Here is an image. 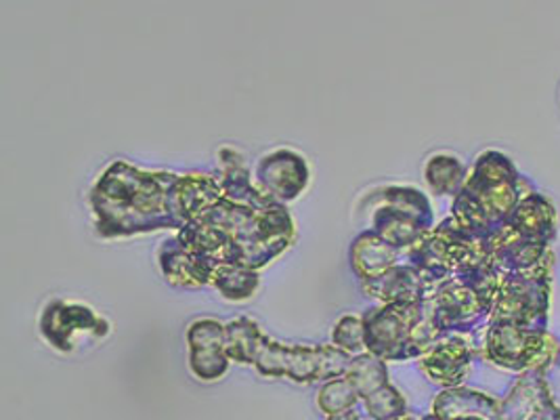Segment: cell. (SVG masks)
Masks as SVG:
<instances>
[{"label":"cell","instance_id":"cell-14","mask_svg":"<svg viewBox=\"0 0 560 420\" xmlns=\"http://www.w3.org/2000/svg\"><path fill=\"white\" fill-rule=\"evenodd\" d=\"M361 395L357 392L355 385L351 383V378L345 376H336L330 378L322 392L317 395V406L322 408V412H326L328 417L345 412L349 408H353Z\"/></svg>","mask_w":560,"mask_h":420},{"label":"cell","instance_id":"cell-8","mask_svg":"<svg viewBox=\"0 0 560 420\" xmlns=\"http://www.w3.org/2000/svg\"><path fill=\"white\" fill-rule=\"evenodd\" d=\"M420 366L436 385L445 389L459 387L472 366V347L458 335H450L420 355Z\"/></svg>","mask_w":560,"mask_h":420},{"label":"cell","instance_id":"cell-16","mask_svg":"<svg viewBox=\"0 0 560 420\" xmlns=\"http://www.w3.org/2000/svg\"><path fill=\"white\" fill-rule=\"evenodd\" d=\"M363 404H365L368 415L374 420H390L408 412V404H406L404 395L390 385H384L383 389L365 395Z\"/></svg>","mask_w":560,"mask_h":420},{"label":"cell","instance_id":"cell-5","mask_svg":"<svg viewBox=\"0 0 560 420\" xmlns=\"http://www.w3.org/2000/svg\"><path fill=\"white\" fill-rule=\"evenodd\" d=\"M107 330L109 328L102 315L74 301H52L40 322L43 337L55 349L66 353L74 351L82 339H103Z\"/></svg>","mask_w":560,"mask_h":420},{"label":"cell","instance_id":"cell-3","mask_svg":"<svg viewBox=\"0 0 560 420\" xmlns=\"http://www.w3.org/2000/svg\"><path fill=\"white\" fill-rule=\"evenodd\" d=\"M552 259L555 257H550L548 261L541 262L539 267L529 271L502 276V284L489 315V324L502 322V324H514V326L534 328V330L546 328Z\"/></svg>","mask_w":560,"mask_h":420},{"label":"cell","instance_id":"cell-18","mask_svg":"<svg viewBox=\"0 0 560 420\" xmlns=\"http://www.w3.org/2000/svg\"><path fill=\"white\" fill-rule=\"evenodd\" d=\"M328 420H361V417L357 415L353 408H349V410H345V412H338V415H331L328 417Z\"/></svg>","mask_w":560,"mask_h":420},{"label":"cell","instance_id":"cell-15","mask_svg":"<svg viewBox=\"0 0 560 420\" xmlns=\"http://www.w3.org/2000/svg\"><path fill=\"white\" fill-rule=\"evenodd\" d=\"M212 282L217 284V289H221V292L228 299L242 301V299H248L255 292L258 278H256V273H253L250 269H240V267L235 269V267L221 265L214 271Z\"/></svg>","mask_w":560,"mask_h":420},{"label":"cell","instance_id":"cell-11","mask_svg":"<svg viewBox=\"0 0 560 420\" xmlns=\"http://www.w3.org/2000/svg\"><path fill=\"white\" fill-rule=\"evenodd\" d=\"M351 383L355 385L357 392L361 397L374 394L388 385V370L384 364L383 358L368 353V355H357L355 360L349 362V368L345 372Z\"/></svg>","mask_w":560,"mask_h":420},{"label":"cell","instance_id":"cell-7","mask_svg":"<svg viewBox=\"0 0 560 420\" xmlns=\"http://www.w3.org/2000/svg\"><path fill=\"white\" fill-rule=\"evenodd\" d=\"M189 368L200 381H219L230 370L228 332L214 319H200L187 332Z\"/></svg>","mask_w":560,"mask_h":420},{"label":"cell","instance_id":"cell-4","mask_svg":"<svg viewBox=\"0 0 560 420\" xmlns=\"http://www.w3.org/2000/svg\"><path fill=\"white\" fill-rule=\"evenodd\" d=\"M559 349V342L546 328L534 330L493 322L485 335L487 360L512 372L546 370L555 364Z\"/></svg>","mask_w":560,"mask_h":420},{"label":"cell","instance_id":"cell-9","mask_svg":"<svg viewBox=\"0 0 560 420\" xmlns=\"http://www.w3.org/2000/svg\"><path fill=\"white\" fill-rule=\"evenodd\" d=\"M433 415L443 420H459L466 417H485L500 420V401L491 395L472 392L466 387H450L434 397Z\"/></svg>","mask_w":560,"mask_h":420},{"label":"cell","instance_id":"cell-20","mask_svg":"<svg viewBox=\"0 0 560 420\" xmlns=\"http://www.w3.org/2000/svg\"><path fill=\"white\" fill-rule=\"evenodd\" d=\"M420 420H443V419H439V417H434V415H429V417H424V419H420Z\"/></svg>","mask_w":560,"mask_h":420},{"label":"cell","instance_id":"cell-10","mask_svg":"<svg viewBox=\"0 0 560 420\" xmlns=\"http://www.w3.org/2000/svg\"><path fill=\"white\" fill-rule=\"evenodd\" d=\"M429 280L413 267H390L381 276L370 278L368 290L390 305H408L424 301Z\"/></svg>","mask_w":560,"mask_h":420},{"label":"cell","instance_id":"cell-1","mask_svg":"<svg viewBox=\"0 0 560 420\" xmlns=\"http://www.w3.org/2000/svg\"><path fill=\"white\" fill-rule=\"evenodd\" d=\"M527 182L516 173L510 158L500 152H487L477 160L472 175L458 191L454 219L481 242L495 236L518 207Z\"/></svg>","mask_w":560,"mask_h":420},{"label":"cell","instance_id":"cell-13","mask_svg":"<svg viewBox=\"0 0 560 420\" xmlns=\"http://www.w3.org/2000/svg\"><path fill=\"white\" fill-rule=\"evenodd\" d=\"M464 179V168L458 158L439 154L427 164V182L436 194H458Z\"/></svg>","mask_w":560,"mask_h":420},{"label":"cell","instance_id":"cell-19","mask_svg":"<svg viewBox=\"0 0 560 420\" xmlns=\"http://www.w3.org/2000/svg\"><path fill=\"white\" fill-rule=\"evenodd\" d=\"M390 420H420V419H416V417H413V415H409V412H406V415H401V417H395V419H390Z\"/></svg>","mask_w":560,"mask_h":420},{"label":"cell","instance_id":"cell-17","mask_svg":"<svg viewBox=\"0 0 560 420\" xmlns=\"http://www.w3.org/2000/svg\"><path fill=\"white\" fill-rule=\"evenodd\" d=\"M334 342L342 349V351H361L365 347V326L361 324L359 317L347 315L342 317L336 328H334Z\"/></svg>","mask_w":560,"mask_h":420},{"label":"cell","instance_id":"cell-2","mask_svg":"<svg viewBox=\"0 0 560 420\" xmlns=\"http://www.w3.org/2000/svg\"><path fill=\"white\" fill-rule=\"evenodd\" d=\"M349 362L347 351L336 347H285L262 337L253 364L265 376H285L294 383L308 385L342 376Z\"/></svg>","mask_w":560,"mask_h":420},{"label":"cell","instance_id":"cell-6","mask_svg":"<svg viewBox=\"0 0 560 420\" xmlns=\"http://www.w3.org/2000/svg\"><path fill=\"white\" fill-rule=\"evenodd\" d=\"M500 420H560L544 370H525L512 385L504 401H500Z\"/></svg>","mask_w":560,"mask_h":420},{"label":"cell","instance_id":"cell-12","mask_svg":"<svg viewBox=\"0 0 560 420\" xmlns=\"http://www.w3.org/2000/svg\"><path fill=\"white\" fill-rule=\"evenodd\" d=\"M225 332H228V353L231 360H235L237 364H253L256 349L262 341V335L255 322L242 317L237 322H231Z\"/></svg>","mask_w":560,"mask_h":420}]
</instances>
